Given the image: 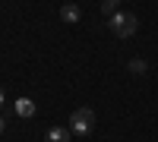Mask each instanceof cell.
<instances>
[{
  "instance_id": "cell-2",
  "label": "cell",
  "mask_w": 158,
  "mask_h": 142,
  "mask_svg": "<svg viewBox=\"0 0 158 142\" xmlns=\"http://www.w3.org/2000/svg\"><path fill=\"white\" fill-rule=\"evenodd\" d=\"M70 130H73V136H89L95 130V111L92 108H76L70 114Z\"/></svg>"
},
{
  "instance_id": "cell-6",
  "label": "cell",
  "mask_w": 158,
  "mask_h": 142,
  "mask_svg": "<svg viewBox=\"0 0 158 142\" xmlns=\"http://www.w3.org/2000/svg\"><path fill=\"white\" fill-rule=\"evenodd\" d=\"M146 70H149V63H146V60H139V57L130 60V73H133V76H146Z\"/></svg>"
},
{
  "instance_id": "cell-8",
  "label": "cell",
  "mask_w": 158,
  "mask_h": 142,
  "mask_svg": "<svg viewBox=\"0 0 158 142\" xmlns=\"http://www.w3.org/2000/svg\"><path fill=\"white\" fill-rule=\"evenodd\" d=\"M6 130V117H3V114H0V133H3Z\"/></svg>"
},
{
  "instance_id": "cell-9",
  "label": "cell",
  "mask_w": 158,
  "mask_h": 142,
  "mask_svg": "<svg viewBox=\"0 0 158 142\" xmlns=\"http://www.w3.org/2000/svg\"><path fill=\"white\" fill-rule=\"evenodd\" d=\"M6 104V95H3V88H0V108H3Z\"/></svg>"
},
{
  "instance_id": "cell-1",
  "label": "cell",
  "mask_w": 158,
  "mask_h": 142,
  "mask_svg": "<svg viewBox=\"0 0 158 142\" xmlns=\"http://www.w3.org/2000/svg\"><path fill=\"white\" fill-rule=\"evenodd\" d=\"M108 25H111V32L117 38H133L139 32V16L136 13H120L117 10L114 16H108Z\"/></svg>"
},
{
  "instance_id": "cell-3",
  "label": "cell",
  "mask_w": 158,
  "mask_h": 142,
  "mask_svg": "<svg viewBox=\"0 0 158 142\" xmlns=\"http://www.w3.org/2000/svg\"><path fill=\"white\" fill-rule=\"evenodd\" d=\"M60 19L70 22V25H76L79 19H82V10H79V3H63V6H60Z\"/></svg>"
},
{
  "instance_id": "cell-5",
  "label": "cell",
  "mask_w": 158,
  "mask_h": 142,
  "mask_svg": "<svg viewBox=\"0 0 158 142\" xmlns=\"http://www.w3.org/2000/svg\"><path fill=\"white\" fill-rule=\"evenodd\" d=\"M13 111H16L19 117H35V101L32 98H16L13 101Z\"/></svg>"
},
{
  "instance_id": "cell-7",
  "label": "cell",
  "mask_w": 158,
  "mask_h": 142,
  "mask_svg": "<svg viewBox=\"0 0 158 142\" xmlns=\"http://www.w3.org/2000/svg\"><path fill=\"white\" fill-rule=\"evenodd\" d=\"M117 6H120V0H101V13L104 16H114Z\"/></svg>"
},
{
  "instance_id": "cell-4",
  "label": "cell",
  "mask_w": 158,
  "mask_h": 142,
  "mask_svg": "<svg viewBox=\"0 0 158 142\" xmlns=\"http://www.w3.org/2000/svg\"><path fill=\"white\" fill-rule=\"evenodd\" d=\"M70 136H73L70 126H51L48 136H44V142H70Z\"/></svg>"
}]
</instances>
